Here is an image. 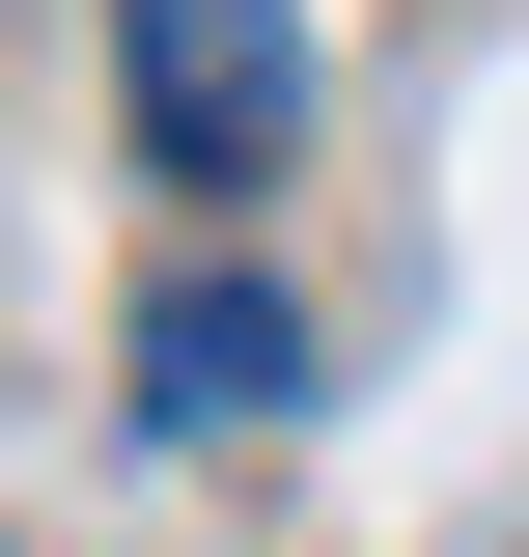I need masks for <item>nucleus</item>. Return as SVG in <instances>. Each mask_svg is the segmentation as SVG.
<instances>
[{
	"label": "nucleus",
	"instance_id": "nucleus-1",
	"mask_svg": "<svg viewBox=\"0 0 529 557\" xmlns=\"http://www.w3.org/2000/svg\"><path fill=\"white\" fill-rule=\"evenodd\" d=\"M112 112H139V168L168 196H279L307 168V0H112Z\"/></svg>",
	"mask_w": 529,
	"mask_h": 557
},
{
	"label": "nucleus",
	"instance_id": "nucleus-2",
	"mask_svg": "<svg viewBox=\"0 0 529 557\" xmlns=\"http://www.w3.org/2000/svg\"><path fill=\"white\" fill-rule=\"evenodd\" d=\"M307 391V307H279V278H168V307H139V418H168V446H223V418H279Z\"/></svg>",
	"mask_w": 529,
	"mask_h": 557
}]
</instances>
